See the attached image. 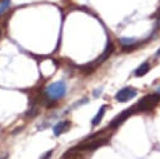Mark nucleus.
Listing matches in <instances>:
<instances>
[{"instance_id":"nucleus-1","label":"nucleus","mask_w":160,"mask_h":159,"mask_svg":"<svg viewBox=\"0 0 160 159\" xmlns=\"http://www.w3.org/2000/svg\"><path fill=\"white\" fill-rule=\"evenodd\" d=\"M66 94V84L64 81H55L51 83L50 85H48L45 88V95L46 99L50 101H56L61 98H64V95Z\"/></svg>"},{"instance_id":"nucleus-2","label":"nucleus","mask_w":160,"mask_h":159,"mask_svg":"<svg viewBox=\"0 0 160 159\" xmlns=\"http://www.w3.org/2000/svg\"><path fill=\"white\" fill-rule=\"evenodd\" d=\"M160 100V95L154 93V94H149L146 96H144L136 105H135V109H138V111H148V110H151Z\"/></svg>"},{"instance_id":"nucleus-3","label":"nucleus","mask_w":160,"mask_h":159,"mask_svg":"<svg viewBox=\"0 0 160 159\" xmlns=\"http://www.w3.org/2000/svg\"><path fill=\"white\" fill-rule=\"evenodd\" d=\"M108 139H88L85 141H82L81 144H79L78 146L72 148V150H94L96 148L102 146L104 144H106Z\"/></svg>"},{"instance_id":"nucleus-4","label":"nucleus","mask_w":160,"mask_h":159,"mask_svg":"<svg viewBox=\"0 0 160 159\" xmlns=\"http://www.w3.org/2000/svg\"><path fill=\"white\" fill-rule=\"evenodd\" d=\"M138 94V91L134 89V88H130V86H126V88H122L120 89L116 94H115V99L120 103H125V101H129L131 100L132 98H135Z\"/></svg>"},{"instance_id":"nucleus-5","label":"nucleus","mask_w":160,"mask_h":159,"mask_svg":"<svg viewBox=\"0 0 160 159\" xmlns=\"http://www.w3.org/2000/svg\"><path fill=\"white\" fill-rule=\"evenodd\" d=\"M135 111V106H132V108H130V109H125L122 113H120L119 115H116L111 121H110V124H109V126L111 128V129H115V128H118L120 124H122L132 113Z\"/></svg>"},{"instance_id":"nucleus-6","label":"nucleus","mask_w":160,"mask_h":159,"mask_svg":"<svg viewBox=\"0 0 160 159\" xmlns=\"http://www.w3.org/2000/svg\"><path fill=\"white\" fill-rule=\"evenodd\" d=\"M112 51H114V45H112V43H109V44H108V46H106V49L104 50V53H102V54H101V55H100V56H99L94 63H91V64H90V69H94L95 66H98V65H100L102 61H105V60L111 55V53H112Z\"/></svg>"},{"instance_id":"nucleus-7","label":"nucleus","mask_w":160,"mask_h":159,"mask_svg":"<svg viewBox=\"0 0 160 159\" xmlns=\"http://www.w3.org/2000/svg\"><path fill=\"white\" fill-rule=\"evenodd\" d=\"M119 41H120V44L125 51H131L140 44L139 40H136L135 38H120Z\"/></svg>"},{"instance_id":"nucleus-8","label":"nucleus","mask_w":160,"mask_h":159,"mask_svg":"<svg viewBox=\"0 0 160 159\" xmlns=\"http://www.w3.org/2000/svg\"><path fill=\"white\" fill-rule=\"evenodd\" d=\"M69 128H70V121H69V120H61V121H59L58 124H55V126H54V129H52V130H54V135L59 136V135L66 133V131L69 130Z\"/></svg>"},{"instance_id":"nucleus-9","label":"nucleus","mask_w":160,"mask_h":159,"mask_svg":"<svg viewBox=\"0 0 160 159\" xmlns=\"http://www.w3.org/2000/svg\"><path fill=\"white\" fill-rule=\"evenodd\" d=\"M149 69H150V64H149V61H145V63H142L136 70H135V75L136 76H142V75H145L148 71H149Z\"/></svg>"},{"instance_id":"nucleus-10","label":"nucleus","mask_w":160,"mask_h":159,"mask_svg":"<svg viewBox=\"0 0 160 159\" xmlns=\"http://www.w3.org/2000/svg\"><path fill=\"white\" fill-rule=\"evenodd\" d=\"M105 109H106V106H105V105H102V106L99 109V111L96 113V115H95V116L92 118V120H91L92 126L98 125V124L101 121V119H102V116H104V114H105Z\"/></svg>"},{"instance_id":"nucleus-11","label":"nucleus","mask_w":160,"mask_h":159,"mask_svg":"<svg viewBox=\"0 0 160 159\" xmlns=\"http://www.w3.org/2000/svg\"><path fill=\"white\" fill-rule=\"evenodd\" d=\"M10 4H11L10 0H1L0 1V15H2L10 8Z\"/></svg>"},{"instance_id":"nucleus-12","label":"nucleus","mask_w":160,"mask_h":159,"mask_svg":"<svg viewBox=\"0 0 160 159\" xmlns=\"http://www.w3.org/2000/svg\"><path fill=\"white\" fill-rule=\"evenodd\" d=\"M52 155V150H49V151H46V153H44L42 154V156L40 158V159H50V156Z\"/></svg>"},{"instance_id":"nucleus-13","label":"nucleus","mask_w":160,"mask_h":159,"mask_svg":"<svg viewBox=\"0 0 160 159\" xmlns=\"http://www.w3.org/2000/svg\"><path fill=\"white\" fill-rule=\"evenodd\" d=\"M155 56H159V58H160V50H158V51H156V54H155Z\"/></svg>"}]
</instances>
